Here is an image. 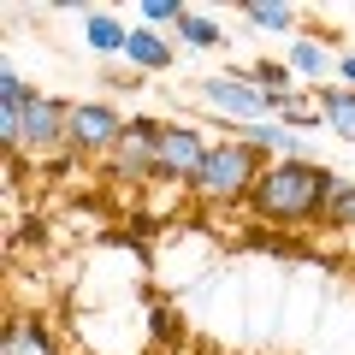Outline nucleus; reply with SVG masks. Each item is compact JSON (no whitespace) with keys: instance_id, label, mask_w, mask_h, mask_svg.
I'll list each match as a JSON object with an SVG mask.
<instances>
[{"instance_id":"obj_1","label":"nucleus","mask_w":355,"mask_h":355,"mask_svg":"<svg viewBox=\"0 0 355 355\" xmlns=\"http://www.w3.org/2000/svg\"><path fill=\"white\" fill-rule=\"evenodd\" d=\"M331 178L338 172L326 160H272L249 196V214L261 225H314V219H326Z\"/></svg>"},{"instance_id":"obj_2","label":"nucleus","mask_w":355,"mask_h":355,"mask_svg":"<svg viewBox=\"0 0 355 355\" xmlns=\"http://www.w3.org/2000/svg\"><path fill=\"white\" fill-rule=\"evenodd\" d=\"M266 166L272 160H266L261 148H249L243 137H225V142H214V154H207L202 178L190 184V196L202 207H249V196H254V184H261Z\"/></svg>"},{"instance_id":"obj_3","label":"nucleus","mask_w":355,"mask_h":355,"mask_svg":"<svg viewBox=\"0 0 355 355\" xmlns=\"http://www.w3.org/2000/svg\"><path fill=\"white\" fill-rule=\"evenodd\" d=\"M207 154H214V142L202 137V125L172 119V125H160V142H154V178H160V184H184V190H190L196 178H202Z\"/></svg>"},{"instance_id":"obj_4","label":"nucleus","mask_w":355,"mask_h":355,"mask_svg":"<svg viewBox=\"0 0 355 355\" xmlns=\"http://www.w3.org/2000/svg\"><path fill=\"white\" fill-rule=\"evenodd\" d=\"M196 95H202L214 113L237 119L243 130H249V125H266V119H272V101H266L261 89H254V77H249V71H219V77H202V83H196Z\"/></svg>"},{"instance_id":"obj_5","label":"nucleus","mask_w":355,"mask_h":355,"mask_svg":"<svg viewBox=\"0 0 355 355\" xmlns=\"http://www.w3.org/2000/svg\"><path fill=\"white\" fill-rule=\"evenodd\" d=\"M130 130V119L113 101H71V130H65V148L71 154H113V142Z\"/></svg>"},{"instance_id":"obj_6","label":"nucleus","mask_w":355,"mask_h":355,"mask_svg":"<svg viewBox=\"0 0 355 355\" xmlns=\"http://www.w3.org/2000/svg\"><path fill=\"white\" fill-rule=\"evenodd\" d=\"M65 130H71V101L42 95V89H36V101H30V113H24V148H18V154L48 160V154L65 148Z\"/></svg>"},{"instance_id":"obj_7","label":"nucleus","mask_w":355,"mask_h":355,"mask_svg":"<svg viewBox=\"0 0 355 355\" xmlns=\"http://www.w3.org/2000/svg\"><path fill=\"white\" fill-rule=\"evenodd\" d=\"M154 142H160V125H154V119H130V130L113 142V154H107L113 178H130V184H154Z\"/></svg>"},{"instance_id":"obj_8","label":"nucleus","mask_w":355,"mask_h":355,"mask_svg":"<svg viewBox=\"0 0 355 355\" xmlns=\"http://www.w3.org/2000/svg\"><path fill=\"white\" fill-rule=\"evenodd\" d=\"M172 60H178L172 36H160V30H148V24L130 30V42H125V65H130L137 77H160V71H172Z\"/></svg>"},{"instance_id":"obj_9","label":"nucleus","mask_w":355,"mask_h":355,"mask_svg":"<svg viewBox=\"0 0 355 355\" xmlns=\"http://www.w3.org/2000/svg\"><path fill=\"white\" fill-rule=\"evenodd\" d=\"M0 355H60V338L42 314H12L6 338H0Z\"/></svg>"},{"instance_id":"obj_10","label":"nucleus","mask_w":355,"mask_h":355,"mask_svg":"<svg viewBox=\"0 0 355 355\" xmlns=\"http://www.w3.org/2000/svg\"><path fill=\"white\" fill-rule=\"evenodd\" d=\"M125 42H130V24L113 12H83V48L89 53H101V60H125Z\"/></svg>"},{"instance_id":"obj_11","label":"nucleus","mask_w":355,"mask_h":355,"mask_svg":"<svg viewBox=\"0 0 355 355\" xmlns=\"http://www.w3.org/2000/svg\"><path fill=\"white\" fill-rule=\"evenodd\" d=\"M314 101H320V125H326L331 137L355 142V89L349 83H320Z\"/></svg>"},{"instance_id":"obj_12","label":"nucleus","mask_w":355,"mask_h":355,"mask_svg":"<svg viewBox=\"0 0 355 355\" xmlns=\"http://www.w3.org/2000/svg\"><path fill=\"white\" fill-rule=\"evenodd\" d=\"M284 65L296 71V83H314V89H320V77L331 71V48H326L320 36H296L291 53H284Z\"/></svg>"},{"instance_id":"obj_13","label":"nucleus","mask_w":355,"mask_h":355,"mask_svg":"<svg viewBox=\"0 0 355 355\" xmlns=\"http://www.w3.org/2000/svg\"><path fill=\"white\" fill-rule=\"evenodd\" d=\"M172 36L184 42V48H202V53L225 48V24H219L214 12H196V6H190V12H184V18H178V30H172Z\"/></svg>"},{"instance_id":"obj_14","label":"nucleus","mask_w":355,"mask_h":355,"mask_svg":"<svg viewBox=\"0 0 355 355\" xmlns=\"http://www.w3.org/2000/svg\"><path fill=\"white\" fill-rule=\"evenodd\" d=\"M243 18L254 30H272V36L296 42V6H284V0H243Z\"/></svg>"},{"instance_id":"obj_15","label":"nucleus","mask_w":355,"mask_h":355,"mask_svg":"<svg viewBox=\"0 0 355 355\" xmlns=\"http://www.w3.org/2000/svg\"><path fill=\"white\" fill-rule=\"evenodd\" d=\"M249 77H254V89H261L266 101H279V95H296V71L284 60H254L249 65Z\"/></svg>"},{"instance_id":"obj_16","label":"nucleus","mask_w":355,"mask_h":355,"mask_svg":"<svg viewBox=\"0 0 355 355\" xmlns=\"http://www.w3.org/2000/svg\"><path fill=\"white\" fill-rule=\"evenodd\" d=\"M326 225H331V231H349V237H355V178H331Z\"/></svg>"},{"instance_id":"obj_17","label":"nucleus","mask_w":355,"mask_h":355,"mask_svg":"<svg viewBox=\"0 0 355 355\" xmlns=\"http://www.w3.org/2000/svg\"><path fill=\"white\" fill-rule=\"evenodd\" d=\"M272 119H279V125H320V101L314 95H279V101H272Z\"/></svg>"},{"instance_id":"obj_18","label":"nucleus","mask_w":355,"mask_h":355,"mask_svg":"<svg viewBox=\"0 0 355 355\" xmlns=\"http://www.w3.org/2000/svg\"><path fill=\"white\" fill-rule=\"evenodd\" d=\"M184 12H190V6H178V0H142V24H148V30H166V24L178 30Z\"/></svg>"},{"instance_id":"obj_19","label":"nucleus","mask_w":355,"mask_h":355,"mask_svg":"<svg viewBox=\"0 0 355 355\" xmlns=\"http://www.w3.org/2000/svg\"><path fill=\"white\" fill-rule=\"evenodd\" d=\"M338 83L355 89V53H343V60H338Z\"/></svg>"}]
</instances>
